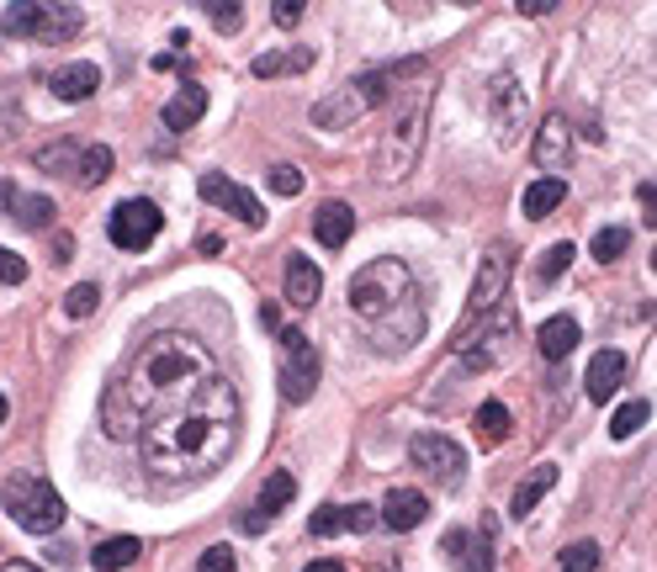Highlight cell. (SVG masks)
Returning <instances> with one entry per match:
<instances>
[{"label": "cell", "mask_w": 657, "mask_h": 572, "mask_svg": "<svg viewBox=\"0 0 657 572\" xmlns=\"http://www.w3.org/2000/svg\"><path fill=\"white\" fill-rule=\"evenodd\" d=\"M218 376L212 356L191 334H154L133 361H127L101 398V424L112 440H138L164 413L186 409L207 382Z\"/></svg>", "instance_id": "obj_1"}, {"label": "cell", "mask_w": 657, "mask_h": 572, "mask_svg": "<svg viewBox=\"0 0 657 572\" xmlns=\"http://www.w3.org/2000/svg\"><path fill=\"white\" fill-rule=\"evenodd\" d=\"M234 440H239V393L218 371L186 409L164 413L160 424H149L133 446H138L144 467L154 477L197 483V477H212L234 456Z\"/></svg>", "instance_id": "obj_2"}, {"label": "cell", "mask_w": 657, "mask_h": 572, "mask_svg": "<svg viewBox=\"0 0 657 572\" xmlns=\"http://www.w3.org/2000/svg\"><path fill=\"white\" fill-rule=\"evenodd\" d=\"M350 313L376 356H404L424 339V297L404 260H371L350 276Z\"/></svg>", "instance_id": "obj_3"}, {"label": "cell", "mask_w": 657, "mask_h": 572, "mask_svg": "<svg viewBox=\"0 0 657 572\" xmlns=\"http://www.w3.org/2000/svg\"><path fill=\"white\" fill-rule=\"evenodd\" d=\"M424 117H430V80L419 85L409 101H398V112H393V127H387V138H382V149H376V170H371L382 186H398L413 164H419Z\"/></svg>", "instance_id": "obj_4"}, {"label": "cell", "mask_w": 657, "mask_h": 572, "mask_svg": "<svg viewBox=\"0 0 657 572\" xmlns=\"http://www.w3.org/2000/svg\"><path fill=\"white\" fill-rule=\"evenodd\" d=\"M80 5H38V0H16L0 11V33L5 38H38V42H64L80 33Z\"/></svg>", "instance_id": "obj_5"}, {"label": "cell", "mask_w": 657, "mask_h": 572, "mask_svg": "<svg viewBox=\"0 0 657 572\" xmlns=\"http://www.w3.org/2000/svg\"><path fill=\"white\" fill-rule=\"evenodd\" d=\"M5 514L27 535H53L64 525V498L42 477H11L5 483Z\"/></svg>", "instance_id": "obj_6"}, {"label": "cell", "mask_w": 657, "mask_h": 572, "mask_svg": "<svg viewBox=\"0 0 657 572\" xmlns=\"http://www.w3.org/2000/svg\"><path fill=\"white\" fill-rule=\"evenodd\" d=\"M509 276H515V249L498 239V245H488L483 265H478V282H472V297H467V328L483 324L488 313H498V302L509 291Z\"/></svg>", "instance_id": "obj_7"}, {"label": "cell", "mask_w": 657, "mask_h": 572, "mask_svg": "<svg viewBox=\"0 0 657 572\" xmlns=\"http://www.w3.org/2000/svg\"><path fill=\"white\" fill-rule=\"evenodd\" d=\"M276 339H282V398L287 403H308L313 387H319V356H313L308 334L297 324H282Z\"/></svg>", "instance_id": "obj_8"}, {"label": "cell", "mask_w": 657, "mask_h": 572, "mask_svg": "<svg viewBox=\"0 0 657 572\" xmlns=\"http://www.w3.org/2000/svg\"><path fill=\"white\" fill-rule=\"evenodd\" d=\"M160 228H164V212L149 202V197H127V202H117L112 217H107V234H112L117 249H149Z\"/></svg>", "instance_id": "obj_9"}, {"label": "cell", "mask_w": 657, "mask_h": 572, "mask_svg": "<svg viewBox=\"0 0 657 572\" xmlns=\"http://www.w3.org/2000/svg\"><path fill=\"white\" fill-rule=\"evenodd\" d=\"M409 461L419 467V472L441 477V483H461V472H467V450L456 446L451 435H413Z\"/></svg>", "instance_id": "obj_10"}, {"label": "cell", "mask_w": 657, "mask_h": 572, "mask_svg": "<svg viewBox=\"0 0 657 572\" xmlns=\"http://www.w3.org/2000/svg\"><path fill=\"white\" fill-rule=\"evenodd\" d=\"M509 339H515V319L509 313H488L478 324V345H461V366L467 371H493L509 356Z\"/></svg>", "instance_id": "obj_11"}, {"label": "cell", "mask_w": 657, "mask_h": 572, "mask_svg": "<svg viewBox=\"0 0 657 572\" xmlns=\"http://www.w3.org/2000/svg\"><path fill=\"white\" fill-rule=\"evenodd\" d=\"M202 202L223 207V212H234L239 223H249V228H260L265 223V207L249 197L239 181H228V175H202Z\"/></svg>", "instance_id": "obj_12"}, {"label": "cell", "mask_w": 657, "mask_h": 572, "mask_svg": "<svg viewBox=\"0 0 657 572\" xmlns=\"http://www.w3.org/2000/svg\"><path fill=\"white\" fill-rule=\"evenodd\" d=\"M292 498H297V477H292V472H271L265 488H260V498H255V509L245 514V535H265V520H276Z\"/></svg>", "instance_id": "obj_13"}, {"label": "cell", "mask_w": 657, "mask_h": 572, "mask_svg": "<svg viewBox=\"0 0 657 572\" xmlns=\"http://www.w3.org/2000/svg\"><path fill=\"white\" fill-rule=\"evenodd\" d=\"M441 551L461 572H493V535L488 531H446Z\"/></svg>", "instance_id": "obj_14"}, {"label": "cell", "mask_w": 657, "mask_h": 572, "mask_svg": "<svg viewBox=\"0 0 657 572\" xmlns=\"http://www.w3.org/2000/svg\"><path fill=\"white\" fill-rule=\"evenodd\" d=\"M430 520V498L419 488H387V498H382V525L387 531H419Z\"/></svg>", "instance_id": "obj_15"}, {"label": "cell", "mask_w": 657, "mask_h": 572, "mask_svg": "<svg viewBox=\"0 0 657 572\" xmlns=\"http://www.w3.org/2000/svg\"><path fill=\"white\" fill-rule=\"evenodd\" d=\"M625 371H631V361H625L620 350H599V356L588 361V376H583V393H588L594 403H610V398H616V387L625 382Z\"/></svg>", "instance_id": "obj_16"}, {"label": "cell", "mask_w": 657, "mask_h": 572, "mask_svg": "<svg viewBox=\"0 0 657 572\" xmlns=\"http://www.w3.org/2000/svg\"><path fill=\"white\" fill-rule=\"evenodd\" d=\"M0 207H5V217H16L22 228H48V223H53V197H48V191H16V186H5V191H0Z\"/></svg>", "instance_id": "obj_17"}, {"label": "cell", "mask_w": 657, "mask_h": 572, "mask_svg": "<svg viewBox=\"0 0 657 572\" xmlns=\"http://www.w3.org/2000/svg\"><path fill=\"white\" fill-rule=\"evenodd\" d=\"M324 297V271L308 254H287V302L292 308H313Z\"/></svg>", "instance_id": "obj_18"}, {"label": "cell", "mask_w": 657, "mask_h": 572, "mask_svg": "<svg viewBox=\"0 0 657 572\" xmlns=\"http://www.w3.org/2000/svg\"><path fill=\"white\" fill-rule=\"evenodd\" d=\"M96 85H101V70L96 64H59L48 75V90L59 101H85V96H96Z\"/></svg>", "instance_id": "obj_19"}, {"label": "cell", "mask_w": 657, "mask_h": 572, "mask_svg": "<svg viewBox=\"0 0 657 572\" xmlns=\"http://www.w3.org/2000/svg\"><path fill=\"white\" fill-rule=\"evenodd\" d=\"M207 112V90L197 80H186L175 96H170V107H164V127L170 133H186V127H197Z\"/></svg>", "instance_id": "obj_20"}, {"label": "cell", "mask_w": 657, "mask_h": 572, "mask_svg": "<svg viewBox=\"0 0 657 572\" xmlns=\"http://www.w3.org/2000/svg\"><path fill=\"white\" fill-rule=\"evenodd\" d=\"M531 154H535V164H541V170H562V164H568V154H573V133H568V123H562V117H546Z\"/></svg>", "instance_id": "obj_21"}, {"label": "cell", "mask_w": 657, "mask_h": 572, "mask_svg": "<svg viewBox=\"0 0 657 572\" xmlns=\"http://www.w3.org/2000/svg\"><path fill=\"white\" fill-rule=\"evenodd\" d=\"M578 339H583V328H578V319H568V313L546 319L541 334H535V345H541V356H546V361H568V356L578 350Z\"/></svg>", "instance_id": "obj_22"}, {"label": "cell", "mask_w": 657, "mask_h": 572, "mask_svg": "<svg viewBox=\"0 0 657 572\" xmlns=\"http://www.w3.org/2000/svg\"><path fill=\"white\" fill-rule=\"evenodd\" d=\"M313 234H319V245L324 249H339L350 234H356V212L350 202H324L319 207V217H313Z\"/></svg>", "instance_id": "obj_23"}, {"label": "cell", "mask_w": 657, "mask_h": 572, "mask_svg": "<svg viewBox=\"0 0 657 572\" xmlns=\"http://www.w3.org/2000/svg\"><path fill=\"white\" fill-rule=\"evenodd\" d=\"M557 477H562V472H557L551 461H541V467H535L531 477H525V483L515 488V498H509V514H515V520H525V514H531L535 503H541L546 493L557 488Z\"/></svg>", "instance_id": "obj_24"}, {"label": "cell", "mask_w": 657, "mask_h": 572, "mask_svg": "<svg viewBox=\"0 0 657 572\" xmlns=\"http://www.w3.org/2000/svg\"><path fill=\"white\" fill-rule=\"evenodd\" d=\"M562 197H568V181H562V175H541L531 191H525V217H535V223L551 217V212L562 207Z\"/></svg>", "instance_id": "obj_25"}, {"label": "cell", "mask_w": 657, "mask_h": 572, "mask_svg": "<svg viewBox=\"0 0 657 572\" xmlns=\"http://www.w3.org/2000/svg\"><path fill=\"white\" fill-rule=\"evenodd\" d=\"M90 562H96V572H123L127 562H138V535H112V540H96Z\"/></svg>", "instance_id": "obj_26"}, {"label": "cell", "mask_w": 657, "mask_h": 572, "mask_svg": "<svg viewBox=\"0 0 657 572\" xmlns=\"http://www.w3.org/2000/svg\"><path fill=\"white\" fill-rule=\"evenodd\" d=\"M80 154H85L80 138H53L48 149H38V170H48V175H75L80 170Z\"/></svg>", "instance_id": "obj_27"}, {"label": "cell", "mask_w": 657, "mask_h": 572, "mask_svg": "<svg viewBox=\"0 0 657 572\" xmlns=\"http://www.w3.org/2000/svg\"><path fill=\"white\" fill-rule=\"evenodd\" d=\"M107 175H112V149H107V144H85L75 181H80V186H101Z\"/></svg>", "instance_id": "obj_28"}, {"label": "cell", "mask_w": 657, "mask_h": 572, "mask_svg": "<svg viewBox=\"0 0 657 572\" xmlns=\"http://www.w3.org/2000/svg\"><path fill=\"white\" fill-rule=\"evenodd\" d=\"M647 419H653V403H647V398H636V403L616 409V419H610V440H631Z\"/></svg>", "instance_id": "obj_29"}, {"label": "cell", "mask_w": 657, "mask_h": 572, "mask_svg": "<svg viewBox=\"0 0 657 572\" xmlns=\"http://www.w3.org/2000/svg\"><path fill=\"white\" fill-rule=\"evenodd\" d=\"M478 435H483L488 446H498V440L509 435V409H504L498 398H488V403L478 409Z\"/></svg>", "instance_id": "obj_30"}, {"label": "cell", "mask_w": 657, "mask_h": 572, "mask_svg": "<svg viewBox=\"0 0 657 572\" xmlns=\"http://www.w3.org/2000/svg\"><path fill=\"white\" fill-rule=\"evenodd\" d=\"M594 568H599V546L594 540H573L557 557V572H594Z\"/></svg>", "instance_id": "obj_31"}, {"label": "cell", "mask_w": 657, "mask_h": 572, "mask_svg": "<svg viewBox=\"0 0 657 572\" xmlns=\"http://www.w3.org/2000/svg\"><path fill=\"white\" fill-rule=\"evenodd\" d=\"M96 308H101V286L96 282H80V286L64 291V313H70V319H90Z\"/></svg>", "instance_id": "obj_32"}, {"label": "cell", "mask_w": 657, "mask_h": 572, "mask_svg": "<svg viewBox=\"0 0 657 572\" xmlns=\"http://www.w3.org/2000/svg\"><path fill=\"white\" fill-rule=\"evenodd\" d=\"M568 265H573V245L562 239V245H551L546 254H541V265H535V282H541V286H551L557 276H562V271H568Z\"/></svg>", "instance_id": "obj_33"}, {"label": "cell", "mask_w": 657, "mask_h": 572, "mask_svg": "<svg viewBox=\"0 0 657 572\" xmlns=\"http://www.w3.org/2000/svg\"><path fill=\"white\" fill-rule=\"evenodd\" d=\"M625 245H631V228H599L588 249H594V260H599V265H610V260L625 254Z\"/></svg>", "instance_id": "obj_34"}, {"label": "cell", "mask_w": 657, "mask_h": 572, "mask_svg": "<svg viewBox=\"0 0 657 572\" xmlns=\"http://www.w3.org/2000/svg\"><path fill=\"white\" fill-rule=\"evenodd\" d=\"M308 531L313 535H345V509H339V503L313 509V514H308Z\"/></svg>", "instance_id": "obj_35"}, {"label": "cell", "mask_w": 657, "mask_h": 572, "mask_svg": "<svg viewBox=\"0 0 657 572\" xmlns=\"http://www.w3.org/2000/svg\"><path fill=\"white\" fill-rule=\"evenodd\" d=\"M207 16H212L218 33H239L245 27V5H207Z\"/></svg>", "instance_id": "obj_36"}, {"label": "cell", "mask_w": 657, "mask_h": 572, "mask_svg": "<svg viewBox=\"0 0 657 572\" xmlns=\"http://www.w3.org/2000/svg\"><path fill=\"white\" fill-rule=\"evenodd\" d=\"M239 562H234V546H207L202 562H197V572H234Z\"/></svg>", "instance_id": "obj_37"}, {"label": "cell", "mask_w": 657, "mask_h": 572, "mask_svg": "<svg viewBox=\"0 0 657 572\" xmlns=\"http://www.w3.org/2000/svg\"><path fill=\"white\" fill-rule=\"evenodd\" d=\"M271 191H276V197H297V191H302V175H297L292 164H276V170H271Z\"/></svg>", "instance_id": "obj_38"}, {"label": "cell", "mask_w": 657, "mask_h": 572, "mask_svg": "<svg viewBox=\"0 0 657 572\" xmlns=\"http://www.w3.org/2000/svg\"><path fill=\"white\" fill-rule=\"evenodd\" d=\"M249 70H255L260 80H276V75H287L292 64H287V53H260V59H255Z\"/></svg>", "instance_id": "obj_39"}, {"label": "cell", "mask_w": 657, "mask_h": 572, "mask_svg": "<svg viewBox=\"0 0 657 572\" xmlns=\"http://www.w3.org/2000/svg\"><path fill=\"white\" fill-rule=\"evenodd\" d=\"M0 282H27V260L22 254H11V249H0Z\"/></svg>", "instance_id": "obj_40"}, {"label": "cell", "mask_w": 657, "mask_h": 572, "mask_svg": "<svg viewBox=\"0 0 657 572\" xmlns=\"http://www.w3.org/2000/svg\"><path fill=\"white\" fill-rule=\"evenodd\" d=\"M371 525H376V509L371 503H350L345 509V531H371Z\"/></svg>", "instance_id": "obj_41"}, {"label": "cell", "mask_w": 657, "mask_h": 572, "mask_svg": "<svg viewBox=\"0 0 657 572\" xmlns=\"http://www.w3.org/2000/svg\"><path fill=\"white\" fill-rule=\"evenodd\" d=\"M271 16H276V27H297V22H302V5H297V0H282Z\"/></svg>", "instance_id": "obj_42"}, {"label": "cell", "mask_w": 657, "mask_h": 572, "mask_svg": "<svg viewBox=\"0 0 657 572\" xmlns=\"http://www.w3.org/2000/svg\"><path fill=\"white\" fill-rule=\"evenodd\" d=\"M636 197H642V212H647V223L657 217V186L647 181V186H636Z\"/></svg>", "instance_id": "obj_43"}, {"label": "cell", "mask_w": 657, "mask_h": 572, "mask_svg": "<svg viewBox=\"0 0 657 572\" xmlns=\"http://www.w3.org/2000/svg\"><path fill=\"white\" fill-rule=\"evenodd\" d=\"M260 328H271V334L282 328V308H276V302H265V308H260Z\"/></svg>", "instance_id": "obj_44"}, {"label": "cell", "mask_w": 657, "mask_h": 572, "mask_svg": "<svg viewBox=\"0 0 657 572\" xmlns=\"http://www.w3.org/2000/svg\"><path fill=\"white\" fill-rule=\"evenodd\" d=\"M520 16H551V0H520Z\"/></svg>", "instance_id": "obj_45"}, {"label": "cell", "mask_w": 657, "mask_h": 572, "mask_svg": "<svg viewBox=\"0 0 657 572\" xmlns=\"http://www.w3.org/2000/svg\"><path fill=\"white\" fill-rule=\"evenodd\" d=\"M302 572H345V568H339V562H328V557H324V562H308Z\"/></svg>", "instance_id": "obj_46"}, {"label": "cell", "mask_w": 657, "mask_h": 572, "mask_svg": "<svg viewBox=\"0 0 657 572\" xmlns=\"http://www.w3.org/2000/svg\"><path fill=\"white\" fill-rule=\"evenodd\" d=\"M0 572H38L33 562H0Z\"/></svg>", "instance_id": "obj_47"}, {"label": "cell", "mask_w": 657, "mask_h": 572, "mask_svg": "<svg viewBox=\"0 0 657 572\" xmlns=\"http://www.w3.org/2000/svg\"><path fill=\"white\" fill-rule=\"evenodd\" d=\"M5 413H11V409H5V393H0V424H5Z\"/></svg>", "instance_id": "obj_48"}]
</instances>
